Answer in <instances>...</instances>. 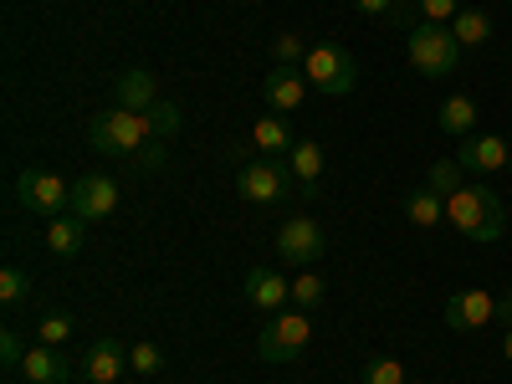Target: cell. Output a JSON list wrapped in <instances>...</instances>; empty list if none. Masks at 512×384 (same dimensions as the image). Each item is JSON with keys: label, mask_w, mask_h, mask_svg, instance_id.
<instances>
[{"label": "cell", "mask_w": 512, "mask_h": 384, "mask_svg": "<svg viewBox=\"0 0 512 384\" xmlns=\"http://www.w3.org/2000/svg\"><path fill=\"white\" fill-rule=\"evenodd\" d=\"M446 226H456L466 241H497L507 216L487 185H461L456 195H446Z\"/></svg>", "instance_id": "cell-1"}, {"label": "cell", "mask_w": 512, "mask_h": 384, "mask_svg": "<svg viewBox=\"0 0 512 384\" xmlns=\"http://www.w3.org/2000/svg\"><path fill=\"white\" fill-rule=\"evenodd\" d=\"M303 77H308V88H318L328 98H344V93L359 88V62H354L349 47H338V41H318L303 57Z\"/></svg>", "instance_id": "cell-2"}, {"label": "cell", "mask_w": 512, "mask_h": 384, "mask_svg": "<svg viewBox=\"0 0 512 384\" xmlns=\"http://www.w3.org/2000/svg\"><path fill=\"white\" fill-rule=\"evenodd\" d=\"M405 57L420 77H446L456 72L461 62V41L451 36V26H436V21H420L410 36H405Z\"/></svg>", "instance_id": "cell-3"}, {"label": "cell", "mask_w": 512, "mask_h": 384, "mask_svg": "<svg viewBox=\"0 0 512 384\" xmlns=\"http://www.w3.org/2000/svg\"><path fill=\"white\" fill-rule=\"evenodd\" d=\"M236 190L251 200V205H277V200H292L297 195V175L287 159H272V154H256L236 169Z\"/></svg>", "instance_id": "cell-4"}, {"label": "cell", "mask_w": 512, "mask_h": 384, "mask_svg": "<svg viewBox=\"0 0 512 384\" xmlns=\"http://www.w3.org/2000/svg\"><path fill=\"white\" fill-rule=\"evenodd\" d=\"M313 344V318L303 308H282L267 318L262 338H256V349H262L267 364H292V359H303V349Z\"/></svg>", "instance_id": "cell-5"}, {"label": "cell", "mask_w": 512, "mask_h": 384, "mask_svg": "<svg viewBox=\"0 0 512 384\" xmlns=\"http://www.w3.org/2000/svg\"><path fill=\"white\" fill-rule=\"evenodd\" d=\"M88 139L98 154H139L149 139H154V123L149 113H128V108H113V113H98Z\"/></svg>", "instance_id": "cell-6"}, {"label": "cell", "mask_w": 512, "mask_h": 384, "mask_svg": "<svg viewBox=\"0 0 512 384\" xmlns=\"http://www.w3.org/2000/svg\"><path fill=\"white\" fill-rule=\"evenodd\" d=\"M16 200L31 216H72V185L52 175V169H26L16 180Z\"/></svg>", "instance_id": "cell-7"}, {"label": "cell", "mask_w": 512, "mask_h": 384, "mask_svg": "<svg viewBox=\"0 0 512 384\" xmlns=\"http://www.w3.org/2000/svg\"><path fill=\"white\" fill-rule=\"evenodd\" d=\"M323 251H328V236H323V226H318L313 216L282 221V231H277V256H282L287 267H313Z\"/></svg>", "instance_id": "cell-8"}, {"label": "cell", "mask_w": 512, "mask_h": 384, "mask_svg": "<svg viewBox=\"0 0 512 384\" xmlns=\"http://www.w3.org/2000/svg\"><path fill=\"white\" fill-rule=\"evenodd\" d=\"M118 210V185L108 180V175H82V180H72V216L77 221H103V216H113Z\"/></svg>", "instance_id": "cell-9"}, {"label": "cell", "mask_w": 512, "mask_h": 384, "mask_svg": "<svg viewBox=\"0 0 512 384\" xmlns=\"http://www.w3.org/2000/svg\"><path fill=\"white\" fill-rule=\"evenodd\" d=\"M492 318H497V297H492V292H482V287H466V292H456L451 303H446V323H451L456 333L487 328Z\"/></svg>", "instance_id": "cell-10"}, {"label": "cell", "mask_w": 512, "mask_h": 384, "mask_svg": "<svg viewBox=\"0 0 512 384\" xmlns=\"http://www.w3.org/2000/svg\"><path fill=\"white\" fill-rule=\"evenodd\" d=\"M456 164L472 169V175H497V169L512 164V154H507V139H497V134H482V139L466 134L461 149H456Z\"/></svg>", "instance_id": "cell-11"}, {"label": "cell", "mask_w": 512, "mask_h": 384, "mask_svg": "<svg viewBox=\"0 0 512 384\" xmlns=\"http://www.w3.org/2000/svg\"><path fill=\"white\" fill-rule=\"evenodd\" d=\"M113 103L128 108V113H149L159 103V88H154V72L149 67H123L113 77Z\"/></svg>", "instance_id": "cell-12"}, {"label": "cell", "mask_w": 512, "mask_h": 384, "mask_svg": "<svg viewBox=\"0 0 512 384\" xmlns=\"http://www.w3.org/2000/svg\"><path fill=\"white\" fill-rule=\"evenodd\" d=\"M262 98H267L272 113H297V108H303V98H308V77H303V67H277V72H267Z\"/></svg>", "instance_id": "cell-13"}, {"label": "cell", "mask_w": 512, "mask_h": 384, "mask_svg": "<svg viewBox=\"0 0 512 384\" xmlns=\"http://www.w3.org/2000/svg\"><path fill=\"white\" fill-rule=\"evenodd\" d=\"M287 297H292V282L277 277L272 267H251V272H246V303H251L256 313H282Z\"/></svg>", "instance_id": "cell-14"}, {"label": "cell", "mask_w": 512, "mask_h": 384, "mask_svg": "<svg viewBox=\"0 0 512 384\" xmlns=\"http://www.w3.org/2000/svg\"><path fill=\"white\" fill-rule=\"evenodd\" d=\"M128 369V349L118 344V338H98V344L82 354V374H88L93 384H118Z\"/></svg>", "instance_id": "cell-15"}, {"label": "cell", "mask_w": 512, "mask_h": 384, "mask_svg": "<svg viewBox=\"0 0 512 384\" xmlns=\"http://www.w3.org/2000/svg\"><path fill=\"white\" fill-rule=\"evenodd\" d=\"M21 374H26V384H67L72 379V359L62 349H52V344H36V349H26Z\"/></svg>", "instance_id": "cell-16"}, {"label": "cell", "mask_w": 512, "mask_h": 384, "mask_svg": "<svg viewBox=\"0 0 512 384\" xmlns=\"http://www.w3.org/2000/svg\"><path fill=\"white\" fill-rule=\"evenodd\" d=\"M405 221H410L415 231H436V226L446 221V195H436L431 185L410 190V195H405Z\"/></svg>", "instance_id": "cell-17"}, {"label": "cell", "mask_w": 512, "mask_h": 384, "mask_svg": "<svg viewBox=\"0 0 512 384\" xmlns=\"http://www.w3.org/2000/svg\"><path fill=\"white\" fill-rule=\"evenodd\" d=\"M251 144H256V154H272V159H287L292 154V128H287V113H272V118H262L251 128Z\"/></svg>", "instance_id": "cell-18"}, {"label": "cell", "mask_w": 512, "mask_h": 384, "mask_svg": "<svg viewBox=\"0 0 512 384\" xmlns=\"http://www.w3.org/2000/svg\"><path fill=\"white\" fill-rule=\"evenodd\" d=\"M287 164H292V175H297V190H318V175H323V144L318 139H297L292 144V154H287Z\"/></svg>", "instance_id": "cell-19"}, {"label": "cell", "mask_w": 512, "mask_h": 384, "mask_svg": "<svg viewBox=\"0 0 512 384\" xmlns=\"http://www.w3.org/2000/svg\"><path fill=\"white\" fill-rule=\"evenodd\" d=\"M82 241H88V221H77V216H52V231H47V246L57 256H77Z\"/></svg>", "instance_id": "cell-20"}, {"label": "cell", "mask_w": 512, "mask_h": 384, "mask_svg": "<svg viewBox=\"0 0 512 384\" xmlns=\"http://www.w3.org/2000/svg\"><path fill=\"white\" fill-rule=\"evenodd\" d=\"M472 128H477V103L466 98V93H456V98H446V103H441V134L466 139Z\"/></svg>", "instance_id": "cell-21"}, {"label": "cell", "mask_w": 512, "mask_h": 384, "mask_svg": "<svg viewBox=\"0 0 512 384\" xmlns=\"http://www.w3.org/2000/svg\"><path fill=\"white\" fill-rule=\"evenodd\" d=\"M451 36L461 41V47H482V41L492 36V16H487V11H466V6H461V16L451 21Z\"/></svg>", "instance_id": "cell-22"}, {"label": "cell", "mask_w": 512, "mask_h": 384, "mask_svg": "<svg viewBox=\"0 0 512 384\" xmlns=\"http://www.w3.org/2000/svg\"><path fill=\"white\" fill-rule=\"evenodd\" d=\"M461 175H466V169H461L456 159H436V164H431V175H425V185H431L436 195H456V190L466 185Z\"/></svg>", "instance_id": "cell-23"}, {"label": "cell", "mask_w": 512, "mask_h": 384, "mask_svg": "<svg viewBox=\"0 0 512 384\" xmlns=\"http://www.w3.org/2000/svg\"><path fill=\"white\" fill-rule=\"evenodd\" d=\"M272 57H277V67H303V57H308L303 36H297V31H277L272 36Z\"/></svg>", "instance_id": "cell-24"}, {"label": "cell", "mask_w": 512, "mask_h": 384, "mask_svg": "<svg viewBox=\"0 0 512 384\" xmlns=\"http://www.w3.org/2000/svg\"><path fill=\"white\" fill-rule=\"evenodd\" d=\"M26 297H31V277H26L21 267H6V272H0V303L16 308V303H26Z\"/></svg>", "instance_id": "cell-25"}, {"label": "cell", "mask_w": 512, "mask_h": 384, "mask_svg": "<svg viewBox=\"0 0 512 384\" xmlns=\"http://www.w3.org/2000/svg\"><path fill=\"white\" fill-rule=\"evenodd\" d=\"M36 338H41V344H52V349H62L67 338H72V318L67 313H47V318L36 323Z\"/></svg>", "instance_id": "cell-26"}, {"label": "cell", "mask_w": 512, "mask_h": 384, "mask_svg": "<svg viewBox=\"0 0 512 384\" xmlns=\"http://www.w3.org/2000/svg\"><path fill=\"white\" fill-rule=\"evenodd\" d=\"M323 292H328V287H323V277H313V272H308V277H297V282H292V303L303 308V313H313V308L323 303Z\"/></svg>", "instance_id": "cell-27"}, {"label": "cell", "mask_w": 512, "mask_h": 384, "mask_svg": "<svg viewBox=\"0 0 512 384\" xmlns=\"http://www.w3.org/2000/svg\"><path fill=\"white\" fill-rule=\"evenodd\" d=\"M364 384H410V379H405V364L400 359H374L364 369Z\"/></svg>", "instance_id": "cell-28"}, {"label": "cell", "mask_w": 512, "mask_h": 384, "mask_svg": "<svg viewBox=\"0 0 512 384\" xmlns=\"http://www.w3.org/2000/svg\"><path fill=\"white\" fill-rule=\"evenodd\" d=\"M128 369H134V374H159L164 369L159 344H134V349H128Z\"/></svg>", "instance_id": "cell-29"}, {"label": "cell", "mask_w": 512, "mask_h": 384, "mask_svg": "<svg viewBox=\"0 0 512 384\" xmlns=\"http://www.w3.org/2000/svg\"><path fill=\"white\" fill-rule=\"evenodd\" d=\"M415 11H420L425 21H436V26H451V21L461 16V0H415Z\"/></svg>", "instance_id": "cell-30"}, {"label": "cell", "mask_w": 512, "mask_h": 384, "mask_svg": "<svg viewBox=\"0 0 512 384\" xmlns=\"http://www.w3.org/2000/svg\"><path fill=\"white\" fill-rule=\"evenodd\" d=\"M149 123H154V134H159V139H169V134H175V128H180V108L159 98V103L149 108Z\"/></svg>", "instance_id": "cell-31"}, {"label": "cell", "mask_w": 512, "mask_h": 384, "mask_svg": "<svg viewBox=\"0 0 512 384\" xmlns=\"http://www.w3.org/2000/svg\"><path fill=\"white\" fill-rule=\"evenodd\" d=\"M21 359H26L21 333H16V328H0V364H6V369H21Z\"/></svg>", "instance_id": "cell-32"}, {"label": "cell", "mask_w": 512, "mask_h": 384, "mask_svg": "<svg viewBox=\"0 0 512 384\" xmlns=\"http://www.w3.org/2000/svg\"><path fill=\"white\" fill-rule=\"evenodd\" d=\"M134 164H139V169H159V164H164V139L154 134V139H149V144L134 154Z\"/></svg>", "instance_id": "cell-33"}, {"label": "cell", "mask_w": 512, "mask_h": 384, "mask_svg": "<svg viewBox=\"0 0 512 384\" xmlns=\"http://www.w3.org/2000/svg\"><path fill=\"white\" fill-rule=\"evenodd\" d=\"M354 6H359L364 16H384V21H390V16H395V6H400V0H354Z\"/></svg>", "instance_id": "cell-34"}, {"label": "cell", "mask_w": 512, "mask_h": 384, "mask_svg": "<svg viewBox=\"0 0 512 384\" xmlns=\"http://www.w3.org/2000/svg\"><path fill=\"white\" fill-rule=\"evenodd\" d=\"M497 318H502V323L512 328V292H507V297H502V303H497Z\"/></svg>", "instance_id": "cell-35"}, {"label": "cell", "mask_w": 512, "mask_h": 384, "mask_svg": "<svg viewBox=\"0 0 512 384\" xmlns=\"http://www.w3.org/2000/svg\"><path fill=\"white\" fill-rule=\"evenodd\" d=\"M502 354H507V364H512V328L502 333Z\"/></svg>", "instance_id": "cell-36"}]
</instances>
